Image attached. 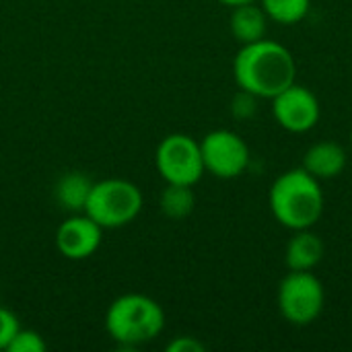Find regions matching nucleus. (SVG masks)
<instances>
[{
	"label": "nucleus",
	"instance_id": "f257e3e1",
	"mask_svg": "<svg viewBox=\"0 0 352 352\" xmlns=\"http://www.w3.org/2000/svg\"><path fill=\"white\" fill-rule=\"evenodd\" d=\"M233 76L239 89L258 99H272L297 80V64L289 47L264 37L241 45L233 60Z\"/></svg>",
	"mask_w": 352,
	"mask_h": 352
},
{
	"label": "nucleus",
	"instance_id": "f03ea898",
	"mask_svg": "<svg viewBox=\"0 0 352 352\" xmlns=\"http://www.w3.org/2000/svg\"><path fill=\"white\" fill-rule=\"evenodd\" d=\"M270 212L278 225L291 231L311 229L324 214L326 198L320 179L303 167L280 173L270 186Z\"/></svg>",
	"mask_w": 352,
	"mask_h": 352
},
{
	"label": "nucleus",
	"instance_id": "7ed1b4c3",
	"mask_svg": "<svg viewBox=\"0 0 352 352\" xmlns=\"http://www.w3.org/2000/svg\"><path fill=\"white\" fill-rule=\"evenodd\" d=\"M165 328L163 307L140 293H126L111 301L105 314V330L118 344L138 346L155 340Z\"/></svg>",
	"mask_w": 352,
	"mask_h": 352
},
{
	"label": "nucleus",
	"instance_id": "20e7f679",
	"mask_svg": "<svg viewBox=\"0 0 352 352\" xmlns=\"http://www.w3.org/2000/svg\"><path fill=\"white\" fill-rule=\"evenodd\" d=\"M142 210V192L136 184L120 177H109L93 184L85 214L101 229H120L136 221Z\"/></svg>",
	"mask_w": 352,
	"mask_h": 352
},
{
	"label": "nucleus",
	"instance_id": "39448f33",
	"mask_svg": "<svg viewBox=\"0 0 352 352\" xmlns=\"http://www.w3.org/2000/svg\"><path fill=\"white\" fill-rule=\"evenodd\" d=\"M278 311L293 326L314 324L326 303L322 280L311 270H289L278 285Z\"/></svg>",
	"mask_w": 352,
	"mask_h": 352
},
{
	"label": "nucleus",
	"instance_id": "423d86ee",
	"mask_svg": "<svg viewBox=\"0 0 352 352\" xmlns=\"http://www.w3.org/2000/svg\"><path fill=\"white\" fill-rule=\"evenodd\" d=\"M155 165L159 175L167 184L196 186L204 171L200 142L188 134H169L165 136L155 153Z\"/></svg>",
	"mask_w": 352,
	"mask_h": 352
},
{
	"label": "nucleus",
	"instance_id": "0eeeda50",
	"mask_svg": "<svg viewBox=\"0 0 352 352\" xmlns=\"http://www.w3.org/2000/svg\"><path fill=\"white\" fill-rule=\"evenodd\" d=\"M204 171L219 179H235L250 167V146L233 130H212L200 140Z\"/></svg>",
	"mask_w": 352,
	"mask_h": 352
},
{
	"label": "nucleus",
	"instance_id": "6e6552de",
	"mask_svg": "<svg viewBox=\"0 0 352 352\" xmlns=\"http://www.w3.org/2000/svg\"><path fill=\"white\" fill-rule=\"evenodd\" d=\"M272 113L283 130L303 134L318 126L322 118V105L311 89L297 85L295 80L272 97Z\"/></svg>",
	"mask_w": 352,
	"mask_h": 352
},
{
	"label": "nucleus",
	"instance_id": "1a4fd4ad",
	"mask_svg": "<svg viewBox=\"0 0 352 352\" xmlns=\"http://www.w3.org/2000/svg\"><path fill=\"white\" fill-rule=\"evenodd\" d=\"M103 229L85 212L72 214L56 231V248L68 260L91 258L101 245Z\"/></svg>",
	"mask_w": 352,
	"mask_h": 352
},
{
	"label": "nucleus",
	"instance_id": "9d476101",
	"mask_svg": "<svg viewBox=\"0 0 352 352\" xmlns=\"http://www.w3.org/2000/svg\"><path fill=\"white\" fill-rule=\"evenodd\" d=\"M346 161L349 157L342 144L332 140H322L307 148L303 157V169L314 177H318L320 182H324V179L338 177L344 171Z\"/></svg>",
	"mask_w": 352,
	"mask_h": 352
},
{
	"label": "nucleus",
	"instance_id": "9b49d317",
	"mask_svg": "<svg viewBox=\"0 0 352 352\" xmlns=\"http://www.w3.org/2000/svg\"><path fill=\"white\" fill-rule=\"evenodd\" d=\"M324 241L311 229L293 231L285 250V264L289 270H314L324 260Z\"/></svg>",
	"mask_w": 352,
	"mask_h": 352
},
{
	"label": "nucleus",
	"instance_id": "f8f14e48",
	"mask_svg": "<svg viewBox=\"0 0 352 352\" xmlns=\"http://www.w3.org/2000/svg\"><path fill=\"white\" fill-rule=\"evenodd\" d=\"M268 21L270 19L266 16L262 6H258L256 2H248V4L233 6L229 27H231L233 37L241 45H245V43H254L266 37Z\"/></svg>",
	"mask_w": 352,
	"mask_h": 352
},
{
	"label": "nucleus",
	"instance_id": "ddd939ff",
	"mask_svg": "<svg viewBox=\"0 0 352 352\" xmlns=\"http://www.w3.org/2000/svg\"><path fill=\"white\" fill-rule=\"evenodd\" d=\"M93 188V182L82 173H66L56 184V200L62 208L70 212H85V204L89 198V192Z\"/></svg>",
	"mask_w": 352,
	"mask_h": 352
},
{
	"label": "nucleus",
	"instance_id": "4468645a",
	"mask_svg": "<svg viewBox=\"0 0 352 352\" xmlns=\"http://www.w3.org/2000/svg\"><path fill=\"white\" fill-rule=\"evenodd\" d=\"M159 206H161V212L173 221H182L190 217L196 206V196H194L192 186L167 184V188L161 192Z\"/></svg>",
	"mask_w": 352,
	"mask_h": 352
},
{
	"label": "nucleus",
	"instance_id": "2eb2a0df",
	"mask_svg": "<svg viewBox=\"0 0 352 352\" xmlns=\"http://www.w3.org/2000/svg\"><path fill=\"white\" fill-rule=\"evenodd\" d=\"M266 16L278 25L301 23L311 8V0H260Z\"/></svg>",
	"mask_w": 352,
	"mask_h": 352
},
{
	"label": "nucleus",
	"instance_id": "dca6fc26",
	"mask_svg": "<svg viewBox=\"0 0 352 352\" xmlns=\"http://www.w3.org/2000/svg\"><path fill=\"white\" fill-rule=\"evenodd\" d=\"M45 349H47V344H45V340L37 332L23 330V328L14 334V338L6 346L8 352H43Z\"/></svg>",
	"mask_w": 352,
	"mask_h": 352
},
{
	"label": "nucleus",
	"instance_id": "f3484780",
	"mask_svg": "<svg viewBox=\"0 0 352 352\" xmlns=\"http://www.w3.org/2000/svg\"><path fill=\"white\" fill-rule=\"evenodd\" d=\"M256 109H258V97L239 89V93L231 101V113L237 120H250L256 113Z\"/></svg>",
	"mask_w": 352,
	"mask_h": 352
},
{
	"label": "nucleus",
	"instance_id": "a211bd4d",
	"mask_svg": "<svg viewBox=\"0 0 352 352\" xmlns=\"http://www.w3.org/2000/svg\"><path fill=\"white\" fill-rule=\"evenodd\" d=\"M19 330L21 326H19L16 316L0 305V351H6V346L10 344V340L14 338Z\"/></svg>",
	"mask_w": 352,
	"mask_h": 352
},
{
	"label": "nucleus",
	"instance_id": "6ab92c4d",
	"mask_svg": "<svg viewBox=\"0 0 352 352\" xmlns=\"http://www.w3.org/2000/svg\"><path fill=\"white\" fill-rule=\"evenodd\" d=\"M206 346L194 336H177L167 344V352H204Z\"/></svg>",
	"mask_w": 352,
	"mask_h": 352
},
{
	"label": "nucleus",
	"instance_id": "aec40b11",
	"mask_svg": "<svg viewBox=\"0 0 352 352\" xmlns=\"http://www.w3.org/2000/svg\"><path fill=\"white\" fill-rule=\"evenodd\" d=\"M219 2H223V4H227V6H239V4H248V2H256V0H219Z\"/></svg>",
	"mask_w": 352,
	"mask_h": 352
},
{
	"label": "nucleus",
	"instance_id": "412c9836",
	"mask_svg": "<svg viewBox=\"0 0 352 352\" xmlns=\"http://www.w3.org/2000/svg\"><path fill=\"white\" fill-rule=\"evenodd\" d=\"M351 144H352V130H351Z\"/></svg>",
	"mask_w": 352,
	"mask_h": 352
}]
</instances>
